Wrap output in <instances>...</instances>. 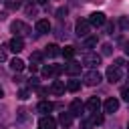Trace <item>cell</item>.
<instances>
[{
	"mask_svg": "<svg viewBox=\"0 0 129 129\" xmlns=\"http://www.w3.org/2000/svg\"><path fill=\"white\" fill-rule=\"evenodd\" d=\"M101 73L97 71V69H91V71H87L85 73V77H83V81H85V85L87 87H95V85H99L101 83Z\"/></svg>",
	"mask_w": 129,
	"mask_h": 129,
	"instance_id": "6da1fadb",
	"label": "cell"
},
{
	"mask_svg": "<svg viewBox=\"0 0 129 129\" xmlns=\"http://www.w3.org/2000/svg\"><path fill=\"white\" fill-rule=\"evenodd\" d=\"M10 30L14 32V36H24V34H28V32H30V26H28V24H24L22 20H14V22L10 24Z\"/></svg>",
	"mask_w": 129,
	"mask_h": 129,
	"instance_id": "7a4b0ae2",
	"label": "cell"
},
{
	"mask_svg": "<svg viewBox=\"0 0 129 129\" xmlns=\"http://www.w3.org/2000/svg\"><path fill=\"white\" fill-rule=\"evenodd\" d=\"M89 30H91L89 20L79 18V20H77V24H75V32H77V36H79V38H81V36H87V34H89Z\"/></svg>",
	"mask_w": 129,
	"mask_h": 129,
	"instance_id": "3957f363",
	"label": "cell"
},
{
	"mask_svg": "<svg viewBox=\"0 0 129 129\" xmlns=\"http://www.w3.org/2000/svg\"><path fill=\"white\" fill-rule=\"evenodd\" d=\"M83 64H87V67H91V69L99 67V64H101V54H97V52H85Z\"/></svg>",
	"mask_w": 129,
	"mask_h": 129,
	"instance_id": "277c9868",
	"label": "cell"
},
{
	"mask_svg": "<svg viewBox=\"0 0 129 129\" xmlns=\"http://www.w3.org/2000/svg\"><path fill=\"white\" fill-rule=\"evenodd\" d=\"M64 71V67H60V64H44L42 67V77H56V75H60Z\"/></svg>",
	"mask_w": 129,
	"mask_h": 129,
	"instance_id": "5b68a950",
	"label": "cell"
},
{
	"mask_svg": "<svg viewBox=\"0 0 129 129\" xmlns=\"http://www.w3.org/2000/svg\"><path fill=\"white\" fill-rule=\"evenodd\" d=\"M89 24L91 26H103L105 22H107V18H105V14L103 12H93V14H89Z\"/></svg>",
	"mask_w": 129,
	"mask_h": 129,
	"instance_id": "8992f818",
	"label": "cell"
},
{
	"mask_svg": "<svg viewBox=\"0 0 129 129\" xmlns=\"http://www.w3.org/2000/svg\"><path fill=\"white\" fill-rule=\"evenodd\" d=\"M121 77H123V73H121V67H115V64H111V67L107 69V79H109L111 83H117V81H121Z\"/></svg>",
	"mask_w": 129,
	"mask_h": 129,
	"instance_id": "52a82bcc",
	"label": "cell"
},
{
	"mask_svg": "<svg viewBox=\"0 0 129 129\" xmlns=\"http://www.w3.org/2000/svg\"><path fill=\"white\" fill-rule=\"evenodd\" d=\"M85 109H87L89 113H97V111L101 109V99H99V97H91V99L85 103Z\"/></svg>",
	"mask_w": 129,
	"mask_h": 129,
	"instance_id": "ba28073f",
	"label": "cell"
},
{
	"mask_svg": "<svg viewBox=\"0 0 129 129\" xmlns=\"http://www.w3.org/2000/svg\"><path fill=\"white\" fill-rule=\"evenodd\" d=\"M103 109H105V113H115V111L119 109V99H115V97H109V99L103 103Z\"/></svg>",
	"mask_w": 129,
	"mask_h": 129,
	"instance_id": "9c48e42d",
	"label": "cell"
},
{
	"mask_svg": "<svg viewBox=\"0 0 129 129\" xmlns=\"http://www.w3.org/2000/svg\"><path fill=\"white\" fill-rule=\"evenodd\" d=\"M8 48H10L12 52H20V50L24 48V40H22L20 36H14V38H10V42H8Z\"/></svg>",
	"mask_w": 129,
	"mask_h": 129,
	"instance_id": "30bf717a",
	"label": "cell"
},
{
	"mask_svg": "<svg viewBox=\"0 0 129 129\" xmlns=\"http://www.w3.org/2000/svg\"><path fill=\"white\" fill-rule=\"evenodd\" d=\"M56 127V121L50 117V115H44L40 121H38V129H54Z\"/></svg>",
	"mask_w": 129,
	"mask_h": 129,
	"instance_id": "8fae6325",
	"label": "cell"
},
{
	"mask_svg": "<svg viewBox=\"0 0 129 129\" xmlns=\"http://www.w3.org/2000/svg\"><path fill=\"white\" fill-rule=\"evenodd\" d=\"M83 109H85V105H83L79 99H75V101L71 103V109H69V113H71V115H75V117H81Z\"/></svg>",
	"mask_w": 129,
	"mask_h": 129,
	"instance_id": "7c38bea8",
	"label": "cell"
},
{
	"mask_svg": "<svg viewBox=\"0 0 129 129\" xmlns=\"http://www.w3.org/2000/svg\"><path fill=\"white\" fill-rule=\"evenodd\" d=\"M81 67H83L81 62L71 60L69 64H64V73H67V75H79V73H81Z\"/></svg>",
	"mask_w": 129,
	"mask_h": 129,
	"instance_id": "4fadbf2b",
	"label": "cell"
},
{
	"mask_svg": "<svg viewBox=\"0 0 129 129\" xmlns=\"http://www.w3.org/2000/svg\"><path fill=\"white\" fill-rule=\"evenodd\" d=\"M64 89H67V85H64L62 81H52V85H50V89H48V91H50L52 95H62V93H64Z\"/></svg>",
	"mask_w": 129,
	"mask_h": 129,
	"instance_id": "5bb4252c",
	"label": "cell"
},
{
	"mask_svg": "<svg viewBox=\"0 0 129 129\" xmlns=\"http://www.w3.org/2000/svg\"><path fill=\"white\" fill-rule=\"evenodd\" d=\"M34 28H36V32H40V34H46V32L50 30V22L42 18V20H38V22H36V26H34Z\"/></svg>",
	"mask_w": 129,
	"mask_h": 129,
	"instance_id": "9a60e30c",
	"label": "cell"
},
{
	"mask_svg": "<svg viewBox=\"0 0 129 129\" xmlns=\"http://www.w3.org/2000/svg\"><path fill=\"white\" fill-rule=\"evenodd\" d=\"M52 107H54V105H52L50 101H40V103H38V113H44V115H48V113L52 111Z\"/></svg>",
	"mask_w": 129,
	"mask_h": 129,
	"instance_id": "2e32d148",
	"label": "cell"
},
{
	"mask_svg": "<svg viewBox=\"0 0 129 129\" xmlns=\"http://www.w3.org/2000/svg\"><path fill=\"white\" fill-rule=\"evenodd\" d=\"M58 123H60L62 127H71V123H73V115H71V113H60V115H58Z\"/></svg>",
	"mask_w": 129,
	"mask_h": 129,
	"instance_id": "e0dca14e",
	"label": "cell"
},
{
	"mask_svg": "<svg viewBox=\"0 0 129 129\" xmlns=\"http://www.w3.org/2000/svg\"><path fill=\"white\" fill-rule=\"evenodd\" d=\"M10 69L16 71V73L24 71V60H22V58H12V60H10Z\"/></svg>",
	"mask_w": 129,
	"mask_h": 129,
	"instance_id": "ac0fdd59",
	"label": "cell"
},
{
	"mask_svg": "<svg viewBox=\"0 0 129 129\" xmlns=\"http://www.w3.org/2000/svg\"><path fill=\"white\" fill-rule=\"evenodd\" d=\"M56 54H60V48L56 44H48L44 48V56H56Z\"/></svg>",
	"mask_w": 129,
	"mask_h": 129,
	"instance_id": "d6986e66",
	"label": "cell"
},
{
	"mask_svg": "<svg viewBox=\"0 0 129 129\" xmlns=\"http://www.w3.org/2000/svg\"><path fill=\"white\" fill-rule=\"evenodd\" d=\"M79 89H81V81L73 79V81H69V83H67V91H71V93H77Z\"/></svg>",
	"mask_w": 129,
	"mask_h": 129,
	"instance_id": "ffe728a7",
	"label": "cell"
},
{
	"mask_svg": "<svg viewBox=\"0 0 129 129\" xmlns=\"http://www.w3.org/2000/svg\"><path fill=\"white\" fill-rule=\"evenodd\" d=\"M60 54H62L64 58H73V56H75V46H64V48L60 50Z\"/></svg>",
	"mask_w": 129,
	"mask_h": 129,
	"instance_id": "44dd1931",
	"label": "cell"
},
{
	"mask_svg": "<svg viewBox=\"0 0 129 129\" xmlns=\"http://www.w3.org/2000/svg\"><path fill=\"white\" fill-rule=\"evenodd\" d=\"M42 56H44V54L36 50V52H32V54H30V62H32V64H40V62H42Z\"/></svg>",
	"mask_w": 129,
	"mask_h": 129,
	"instance_id": "7402d4cb",
	"label": "cell"
},
{
	"mask_svg": "<svg viewBox=\"0 0 129 129\" xmlns=\"http://www.w3.org/2000/svg\"><path fill=\"white\" fill-rule=\"evenodd\" d=\"M91 123H93V125H101V123H103V115H99V111L93 113V115H91Z\"/></svg>",
	"mask_w": 129,
	"mask_h": 129,
	"instance_id": "603a6c76",
	"label": "cell"
},
{
	"mask_svg": "<svg viewBox=\"0 0 129 129\" xmlns=\"http://www.w3.org/2000/svg\"><path fill=\"white\" fill-rule=\"evenodd\" d=\"M6 2V6L10 8V10H16V8H20V0H4Z\"/></svg>",
	"mask_w": 129,
	"mask_h": 129,
	"instance_id": "cb8c5ba5",
	"label": "cell"
},
{
	"mask_svg": "<svg viewBox=\"0 0 129 129\" xmlns=\"http://www.w3.org/2000/svg\"><path fill=\"white\" fill-rule=\"evenodd\" d=\"M97 44V36H85V46H95Z\"/></svg>",
	"mask_w": 129,
	"mask_h": 129,
	"instance_id": "d4e9b609",
	"label": "cell"
},
{
	"mask_svg": "<svg viewBox=\"0 0 129 129\" xmlns=\"http://www.w3.org/2000/svg\"><path fill=\"white\" fill-rule=\"evenodd\" d=\"M28 97H30V93H28V91H26V89H22V91H20V93H18V99H22V101H26V99H28Z\"/></svg>",
	"mask_w": 129,
	"mask_h": 129,
	"instance_id": "484cf974",
	"label": "cell"
},
{
	"mask_svg": "<svg viewBox=\"0 0 129 129\" xmlns=\"http://www.w3.org/2000/svg\"><path fill=\"white\" fill-rule=\"evenodd\" d=\"M121 97L129 103V87H123V89H121Z\"/></svg>",
	"mask_w": 129,
	"mask_h": 129,
	"instance_id": "4316f807",
	"label": "cell"
},
{
	"mask_svg": "<svg viewBox=\"0 0 129 129\" xmlns=\"http://www.w3.org/2000/svg\"><path fill=\"white\" fill-rule=\"evenodd\" d=\"M81 127H83V129H93V123H91V121H83Z\"/></svg>",
	"mask_w": 129,
	"mask_h": 129,
	"instance_id": "83f0119b",
	"label": "cell"
},
{
	"mask_svg": "<svg viewBox=\"0 0 129 129\" xmlns=\"http://www.w3.org/2000/svg\"><path fill=\"white\" fill-rule=\"evenodd\" d=\"M56 14H58V18L67 16V8H58V10H56Z\"/></svg>",
	"mask_w": 129,
	"mask_h": 129,
	"instance_id": "f1b7e54d",
	"label": "cell"
},
{
	"mask_svg": "<svg viewBox=\"0 0 129 129\" xmlns=\"http://www.w3.org/2000/svg\"><path fill=\"white\" fill-rule=\"evenodd\" d=\"M103 54H111V44H103Z\"/></svg>",
	"mask_w": 129,
	"mask_h": 129,
	"instance_id": "f546056e",
	"label": "cell"
},
{
	"mask_svg": "<svg viewBox=\"0 0 129 129\" xmlns=\"http://www.w3.org/2000/svg\"><path fill=\"white\" fill-rule=\"evenodd\" d=\"M26 12H28V14H36V8H34V6H28Z\"/></svg>",
	"mask_w": 129,
	"mask_h": 129,
	"instance_id": "4dcf8cb0",
	"label": "cell"
},
{
	"mask_svg": "<svg viewBox=\"0 0 129 129\" xmlns=\"http://www.w3.org/2000/svg\"><path fill=\"white\" fill-rule=\"evenodd\" d=\"M121 26L127 28V26H129V20H127V18H121Z\"/></svg>",
	"mask_w": 129,
	"mask_h": 129,
	"instance_id": "1f68e13d",
	"label": "cell"
},
{
	"mask_svg": "<svg viewBox=\"0 0 129 129\" xmlns=\"http://www.w3.org/2000/svg\"><path fill=\"white\" fill-rule=\"evenodd\" d=\"M28 69H30V73H36V69H38V64H32V62H30V64H28Z\"/></svg>",
	"mask_w": 129,
	"mask_h": 129,
	"instance_id": "d6a6232c",
	"label": "cell"
},
{
	"mask_svg": "<svg viewBox=\"0 0 129 129\" xmlns=\"http://www.w3.org/2000/svg\"><path fill=\"white\" fill-rule=\"evenodd\" d=\"M0 60H6V50L0 48Z\"/></svg>",
	"mask_w": 129,
	"mask_h": 129,
	"instance_id": "836d02e7",
	"label": "cell"
},
{
	"mask_svg": "<svg viewBox=\"0 0 129 129\" xmlns=\"http://www.w3.org/2000/svg\"><path fill=\"white\" fill-rule=\"evenodd\" d=\"M125 54H127V56H129V42H127V44H125Z\"/></svg>",
	"mask_w": 129,
	"mask_h": 129,
	"instance_id": "e575fe53",
	"label": "cell"
},
{
	"mask_svg": "<svg viewBox=\"0 0 129 129\" xmlns=\"http://www.w3.org/2000/svg\"><path fill=\"white\" fill-rule=\"evenodd\" d=\"M36 2H38V4H46L48 0H36Z\"/></svg>",
	"mask_w": 129,
	"mask_h": 129,
	"instance_id": "d590c367",
	"label": "cell"
},
{
	"mask_svg": "<svg viewBox=\"0 0 129 129\" xmlns=\"http://www.w3.org/2000/svg\"><path fill=\"white\" fill-rule=\"evenodd\" d=\"M2 97H4V91H2V87H0V99H2Z\"/></svg>",
	"mask_w": 129,
	"mask_h": 129,
	"instance_id": "8d00e7d4",
	"label": "cell"
},
{
	"mask_svg": "<svg viewBox=\"0 0 129 129\" xmlns=\"http://www.w3.org/2000/svg\"><path fill=\"white\" fill-rule=\"evenodd\" d=\"M127 129H129V127H127Z\"/></svg>",
	"mask_w": 129,
	"mask_h": 129,
	"instance_id": "74e56055",
	"label": "cell"
}]
</instances>
